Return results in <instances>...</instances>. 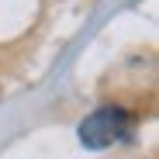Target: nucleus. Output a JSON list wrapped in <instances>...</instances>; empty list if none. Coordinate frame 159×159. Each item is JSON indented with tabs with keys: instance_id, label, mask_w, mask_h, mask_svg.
Segmentation results:
<instances>
[{
	"instance_id": "1",
	"label": "nucleus",
	"mask_w": 159,
	"mask_h": 159,
	"mask_svg": "<svg viewBox=\"0 0 159 159\" xmlns=\"http://www.w3.org/2000/svg\"><path fill=\"white\" fill-rule=\"evenodd\" d=\"M128 131H131L128 111H121V107H97L93 114L83 118V125H80V142L87 149H104V145L125 139Z\"/></svg>"
}]
</instances>
